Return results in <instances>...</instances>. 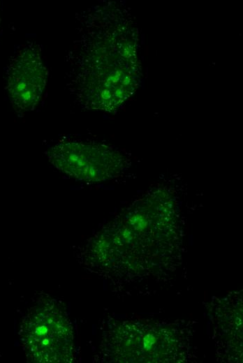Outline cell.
Masks as SVG:
<instances>
[{"mask_svg": "<svg viewBox=\"0 0 243 363\" xmlns=\"http://www.w3.org/2000/svg\"><path fill=\"white\" fill-rule=\"evenodd\" d=\"M51 165L64 175L80 182L96 183L122 175L129 166L118 149L101 143L62 140L45 151Z\"/></svg>", "mask_w": 243, "mask_h": 363, "instance_id": "cell-3", "label": "cell"}, {"mask_svg": "<svg viewBox=\"0 0 243 363\" xmlns=\"http://www.w3.org/2000/svg\"><path fill=\"white\" fill-rule=\"evenodd\" d=\"M67 53L66 87L87 110L112 112L135 91L140 80L134 30L121 8L82 14Z\"/></svg>", "mask_w": 243, "mask_h": 363, "instance_id": "cell-1", "label": "cell"}, {"mask_svg": "<svg viewBox=\"0 0 243 363\" xmlns=\"http://www.w3.org/2000/svg\"><path fill=\"white\" fill-rule=\"evenodd\" d=\"M20 339L33 362H71L73 335L70 320L54 300L33 306L20 325Z\"/></svg>", "mask_w": 243, "mask_h": 363, "instance_id": "cell-2", "label": "cell"}, {"mask_svg": "<svg viewBox=\"0 0 243 363\" xmlns=\"http://www.w3.org/2000/svg\"><path fill=\"white\" fill-rule=\"evenodd\" d=\"M48 72L39 45L29 43L10 60L6 71V89L14 108L34 110L44 92Z\"/></svg>", "mask_w": 243, "mask_h": 363, "instance_id": "cell-4", "label": "cell"}]
</instances>
